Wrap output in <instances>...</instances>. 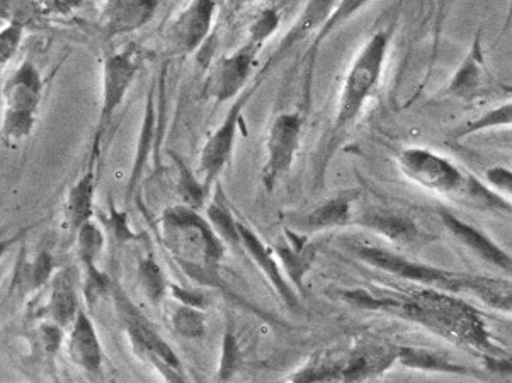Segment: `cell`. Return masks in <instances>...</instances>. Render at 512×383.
<instances>
[{
    "label": "cell",
    "mask_w": 512,
    "mask_h": 383,
    "mask_svg": "<svg viewBox=\"0 0 512 383\" xmlns=\"http://www.w3.org/2000/svg\"><path fill=\"white\" fill-rule=\"evenodd\" d=\"M162 239L179 266L196 280L217 276L223 246L210 225L188 205L169 208L162 217Z\"/></svg>",
    "instance_id": "cell-2"
},
{
    "label": "cell",
    "mask_w": 512,
    "mask_h": 383,
    "mask_svg": "<svg viewBox=\"0 0 512 383\" xmlns=\"http://www.w3.org/2000/svg\"><path fill=\"white\" fill-rule=\"evenodd\" d=\"M24 28L16 24H7L0 29V67L11 62L12 57L18 53L21 41H23Z\"/></svg>",
    "instance_id": "cell-29"
},
{
    "label": "cell",
    "mask_w": 512,
    "mask_h": 383,
    "mask_svg": "<svg viewBox=\"0 0 512 383\" xmlns=\"http://www.w3.org/2000/svg\"><path fill=\"white\" fill-rule=\"evenodd\" d=\"M354 195H341L325 201L324 205L303 217V227L308 230H324L349 222L353 213Z\"/></svg>",
    "instance_id": "cell-17"
},
{
    "label": "cell",
    "mask_w": 512,
    "mask_h": 383,
    "mask_svg": "<svg viewBox=\"0 0 512 383\" xmlns=\"http://www.w3.org/2000/svg\"><path fill=\"white\" fill-rule=\"evenodd\" d=\"M4 111L0 121V138L9 149H16L31 135L38 121L43 81L31 62L19 65L4 86Z\"/></svg>",
    "instance_id": "cell-6"
},
{
    "label": "cell",
    "mask_w": 512,
    "mask_h": 383,
    "mask_svg": "<svg viewBox=\"0 0 512 383\" xmlns=\"http://www.w3.org/2000/svg\"><path fill=\"white\" fill-rule=\"evenodd\" d=\"M346 297L359 307L402 315L456 343L494 353L492 338L477 310L433 288L402 295L388 293L382 297H373L366 292L346 293Z\"/></svg>",
    "instance_id": "cell-1"
},
{
    "label": "cell",
    "mask_w": 512,
    "mask_h": 383,
    "mask_svg": "<svg viewBox=\"0 0 512 383\" xmlns=\"http://www.w3.org/2000/svg\"><path fill=\"white\" fill-rule=\"evenodd\" d=\"M227 4H230L232 7H240L244 6V4H247V2H251V0H225Z\"/></svg>",
    "instance_id": "cell-34"
},
{
    "label": "cell",
    "mask_w": 512,
    "mask_h": 383,
    "mask_svg": "<svg viewBox=\"0 0 512 383\" xmlns=\"http://www.w3.org/2000/svg\"><path fill=\"white\" fill-rule=\"evenodd\" d=\"M400 360L405 365L416 366V368H424V370H444V372H453L455 366L443 360L441 356L427 351H412V349H402L399 351Z\"/></svg>",
    "instance_id": "cell-27"
},
{
    "label": "cell",
    "mask_w": 512,
    "mask_h": 383,
    "mask_svg": "<svg viewBox=\"0 0 512 383\" xmlns=\"http://www.w3.org/2000/svg\"><path fill=\"white\" fill-rule=\"evenodd\" d=\"M218 0H193L177 14L169 28V40L181 53H194L205 43L215 21Z\"/></svg>",
    "instance_id": "cell-12"
},
{
    "label": "cell",
    "mask_w": 512,
    "mask_h": 383,
    "mask_svg": "<svg viewBox=\"0 0 512 383\" xmlns=\"http://www.w3.org/2000/svg\"><path fill=\"white\" fill-rule=\"evenodd\" d=\"M370 0H341L336 11L332 12L329 21L324 24V28L320 29L317 40H324L325 36H329L334 29L339 28L341 24L346 23L348 19L353 18L356 12L361 11Z\"/></svg>",
    "instance_id": "cell-28"
},
{
    "label": "cell",
    "mask_w": 512,
    "mask_h": 383,
    "mask_svg": "<svg viewBox=\"0 0 512 383\" xmlns=\"http://www.w3.org/2000/svg\"><path fill=\"white\" fill-rule=\"evenodd\" d=\"M511 118V103L502 104V106L494 109V111H489L484 116H480L478 120L470 121L467 125L458 128L455 132V138L467 137V135H472V133L489 130V128H495V126H509L511 125Z\"/></svg>",
    "instance_id": "cell-24"
},
{
    "label": "cell",
    "mask_w": 512,
    "mask_h": 383,
    "mask_svg": "<svg viewBox=\"0 0 512 383\" xmlns=\"http://www.w3.org/2000/svg\"><path fill=\"white\" fill-rule=\"evenodd\" d=\"M388 43H390V35L387 31H378L363 46V50L351 65L344 79L339 104H337L336 121H334L336 132H341L353 121L358 120L368 99L373 96L382 79Z\"/></svg>",
    "instance_id": "cell-7"
},
{
    "label": "cell",
    "mask_w": 512,
    "mask_h": 383,
    "mask_svg": "<svg viewBox=\"0 0 512 383\" xmlns=\"http://www.w3.org/2000/svg\"><path fill=\"white\" fill-rule=\"evenodd\" d=\"M172 326L184 338H200L205 332V317L188 305L172 314Z\"/></svg>",
    "instance_id": "cell-25"
},
{
    "label": "cell",
    "mask_w": 512,
    "mask_h": 383,
    "mask_svg": "<svg viewBox=\"0 0 512 383\" xmlns=\"http://www.w3.org/2000/svg\"><path fill=\"white\" fill-rule=\"evenodd\" d=\"M53 319L60 326H67L74 321L77 315V297H75L74 285L69 276H58L55 281V290L52 297Z\"/></svg>",
    "instance_id": "cell-21"
},
{
    "label": "cell",
    "mask_w": 512,
    "mask_h": 383,
    "mask_svg": "<svg viewBox=\"0 0 512 383\" xmlns=\"http://www.w3.org/2000/svg\"><path fill=\"white\" fill-rule=\"evenodd\" d=\"M269 36L264 31L249 28L247 43L240 46L230 55L218 58L206 79L205 94L218 103L237 98L245 89V84L251 79L256 65L257 55L262 46L268 43Z\"/></svg>",
    "instance_id": "cell-8"
},
{
    "label": "cell",
    "mask_w": 512,
    "mask_h": 383,
    "mask_svg": "<svg viewBox=\"0 0 512 383\" xmlns=\"http://www.w3.org/2000/svg\"><path fill=\"white\" fill-rule=\"evenodd\" d=\"M94 162L96 161L92 159L89 171L84 174V178L70 189L69 200H67V220L74 230H79L84 223L89 222L92 215V201H94V191H96Z\"/></svg>",
    "instance_id": "cell-16"
},
{
    "label": "cell",
    "mask_w": 512,
    "mask_h": 383,
    "mask_svg": "<svg viewBox=\"0 0 512 383\" xmlns=\"http://www.w3.org/2000/svg\"><path fill=\"white\" fill-rule=\"evenodd\" d=\"M341 0H308L307 6L303 9L302 16L291 29L290 35L286 36L281 48H288L295 41L302 40L313 31H320L324 24L329 21L332 12L336 11Z\"/></svg>",
    "instance_id": "cell-19"
},
{
    "label": "cell",
    "mask_w": 512,
    "mask_h": 383,
    "mask_svg": "<svg viewBox=\"0 0 512 383\" xmlns=\"http://www.w3.org/2000/svg\"><path fill=\"white\" fill-rule=\"evenodd\" d=\"M138 278H140V285L147 293L148 298H152V302H159L162 295H164L165 281L162 271L155 264V261H152V258L145 259L140 263Z\"/></svg>",
    "instance_id": "cell-26"
},
{
    "label": "cell",
    "mask_w": 512,
    "mask_h": 383,
    "mask_svg": "<svg viewBox=\"0 0 512 383\" xmlns=\"http://www.w3.org/2000/svg\"><path fill=\"white\" fill-rule=\"evenodd\" d=\"M249 99V94H240L232 109L228 111L222 125L218 126L217 132L213 133L205 147L201 150L200 167L205 176V189L210 188L211 183L222 174L223 169L230 161V155L234 150L237 128H239L242 108Z\"/></svg>",
    "instance_id": "cell-11"
},
{
    "label": "cell",
    "mask_w": 512,
    "mask_h": 383,
    "mask_svg": "<svg viewBox=\"0 0 512 383\" xmlns=\"http://www.w3.org/2000/svg\"><path fill=\"white\" fill-rule=\"evenodd\" d=\"M43 9H53V11L65 12L74 11L75 7H79L82 4V0H40Z\"/></svg>",
    "instance_id": "cell-33"
},
{
    "label": "cell",
    "mask_w": 512,
    "mask_h": 383,
    "mask_svg": "<svg viewBox=\"0 0 512 383\" xmlns=\"http://www.w3.org/2000/svg\"><path fill=\"white\" fill-rule=\"evenodd\" d=\"M302 118L298 113L276 116L266 140V159L262 166V183L268 191L290 172L302 142Z\"/></svg>",
    "instance_id": "cell-9"
},
{
    "label": "cell",
    "mask_w": 512,
    "mask_h": 383,
    "mask_svg": "<svg viewBox=\"0 0 512 383\" xmlns=\"http://www.w3.org/2000/svg\"><path fill=\"white\" fill-rule=\"evenodd\" d=\"M484 87V65L478 45L473 46L472 53L463 62L453 81H451L448 92L453 98L473 99L477 98Z\"/></svg>",
    "instance_id": "cell-18"
},
{
    "label": "cell",
    "mask_w": 512,
    "mask_h": 383,
    "mask_svg": "<svg viewBox=\"0 0 512 383\" xmlns=\"http://www.w3.org/2000/svg\"><path fill=\"white\" fill-rule=\"evenodd\" d=\"M138 72V53L133 50L116 53L104 63L103 75V101H101V115L97 123L96 140L92 147V159L96 161L101 138L109 123L113 120L114 113L118 111L126 94L130 91L131 84L135 81Z\"/></svg>",
    "instance_id": "cell-10"
},
{
    "label": "cell",
    "mask_w": 512,
    "mask_h": 383,
    "mask_svg": "<svg viewBox=\"0 0 512 383\" xmlns=\"http://www.w3.org/2000/svg\"><path fill=\"white\" fill-rule=\"evenodd\" d=\"M487 178L490 184L499 189V191H506L507 195L511 193V172L504 169V167H494L487 171Z\"/></svg>",
    "instance_id": "cell-32"
},
{
    "label": "cell",
    "mask_w": 512,
    "mask_h": 383,
    "mask_svg": "<svg viewBox=\"0 0 512 383\" xmlns=\"http://www.w3.org/2000/svg\"><path fill=\"white\" fill-rule=\"evenodd\" d=\"M359 256L365 259L366 263L373 264L375 268L390 271L393 275L402 276L407 280L416 281L426 286H436L444 290H472L478 297L484 298L485 302L492 303L499 309L509 305V285L504 281L485 280V278H472V276L455 275L448 271L431 268L426 264L410 263L407 259L395 256L392 252L375 249V247H361Z\"/></svg>",
    "instance_id": "cell-5"
},
{
    "label": "cell",
    "mask_w": 512,
    "mask_h": 383,
    "mask_svg": "<svg viewBox=\"0 0 512 383\" xmlns=\"http://www.w3.org/2000/svg\"><path fill=\"white\" fill-rule=\"evenodd\" d=\"M43 14L40 0H0V18L7 24L28 28Z\"/></svg>",
    "instance_id": "cell-22"
},
{
    "label": "cell",
    "mask_w": 512,
    "mask_h": 383,
    "mask_svg": "<svg viewBox=\"0 0 512 383\" xmlns=\"http://www.w3.org/2000/svg\"><path fill=\"white\" fill-rule=\"evenodd\" d=\"M208 217L211 222L215 223L218 235L222 239H227L228 242H239V230H237V223L232 220L230 213L222 208L220 205H211L208 208Z\"/></svg>",
    "instance_id": "cell-30"
},
{
    "label": "cell",
    "mask_w": 512,
    "mask_h": 383,
    "mask_svg": "<svg viewBox=\"0 0 512 383\" xmlns=\"http://www.w3.org/2000/svg\"><path fill=\"white\" fill-rule=\"evenodd\" d=\"M441 217L446 229L450 230L461 244H465L470 251L475 252L478 258L494 264L497 268L506 269V271L511 269V258L495 242L490 241L489 237H485L482 232H478L467 223L460 222L450 213H443Z\"/></svg>",
    "instance_id": "cell-15"
},
{
    "label": "cell",
    "mask_w": 512,
    "mask_h": 383,
    "mask_svg": "<svg viewBox=\"0 0 512 383\" xmlns=\"http://www.w3.org/2000/svg\"><path fill=\"white\" fill-rule=\"evenodd\" d=\"M159 0H106L103 28L109 36L126 35L154 18Z\"/></svg>",
    "instance_id": "cell-13"
},
{
    "label": "cell",
    "mask_w": 512,
    "mask_h": 383,
    "mask_svg": "<svg viewBox=\"0 0 512 383\" xmlns=\"http://www.w3.org/2000/svg\"><path fill=\"white\" fill-rule=\"evenodd\" d=\"M399 169L405 178L417 186L438 195L465 200L475 206L504 208V200L478 183L477 179L446 159L427 149H405L397 157Z\"/></svg>",
    "instance_id": "cell-3"
},
{
    "label": "cell",
    "mask_w": 512,
    "mask_h": 383,
    "mask_svg": "<svg viewBox=\"0 0 512 383\" xmlns=\"http://www.w3.org/2000/svg\"><path fill=\"white\" fill-rule=\"evenodd\" d=\"M237 230H239V242L244 244L245 249L251 252L252 258L256 259L257 264L264 269V273L269 276V280L273 281L274 286L278 288L279 295L285 298L286 302H293L290 286L286 285L285 278L281 276L279 269L276 268V264H274L268 249L242 223H237Z\"/></svg>",
    "instance_id": "cell-20"
},
{
    "label": "cell",
    "mask_w": 512,
    "mask_h": 383,
    "mask_svg": "<svg viewBox=\"0 0 512 383\" xmlns=\"http://www.w3.org/2000/svg\"><path fill=\"white\" fill-rule=\"evenodd\" d=\"M205 188H201L198 181L189 174L186 167L181 166V193H183L184 200L188 203V206L194 208V206L200 205L205 196Z\"/></svg>",
    "instance_id": "cell-31"
},
{
    "label": "cell",
    "mask_w": 512,
    "mask_h": 383,
    "mask_svg": "<svg viewBox=\"0 0 512 383\" xmlns=\"http://www.w3.org/2000/svg\"><path fill=\"white\" fill-rule=\"evenodd\" d=\"M399 358V351L382 343H361L342 351H325L312 356L291 380L298 382H361L378 377Z\"/></svg>",
    "instance_id": "cell-4"
},
{
    "label": "cell",
    "mask_w": 512,
    "mask_h": 383,
    "mask_svg": "<svg viewBox=\"0 0 512 383\" xmlns=\"http://www.w3.org/2000/svg\"><path fill=\"white\" fill-rule=\"evenodd\" d=\"M366 225L370 229L378 230L380 234L388 235L392 241H410L417 234L412 223L399 217L376 215V217L368 218Z\"/></svg>",
    "instance_id": "cell-23"
},
{
    "label": "cell",
    "mask_w": 512,
    "mask_h": 383,
    "mask_svg": "<svg viewBox=\"0 0 512 383\" xmlns=\"http://www.w3.org/2000/svg\"><path fill=\"white\" fill-rule=\"evenodd\" d=\"M70 358L86 372L96 373L101 368L103 351L96 329L84 312H77L69 336Z\"/></svg>",
    "instance_id": "cell-14"
}]
</instances>
